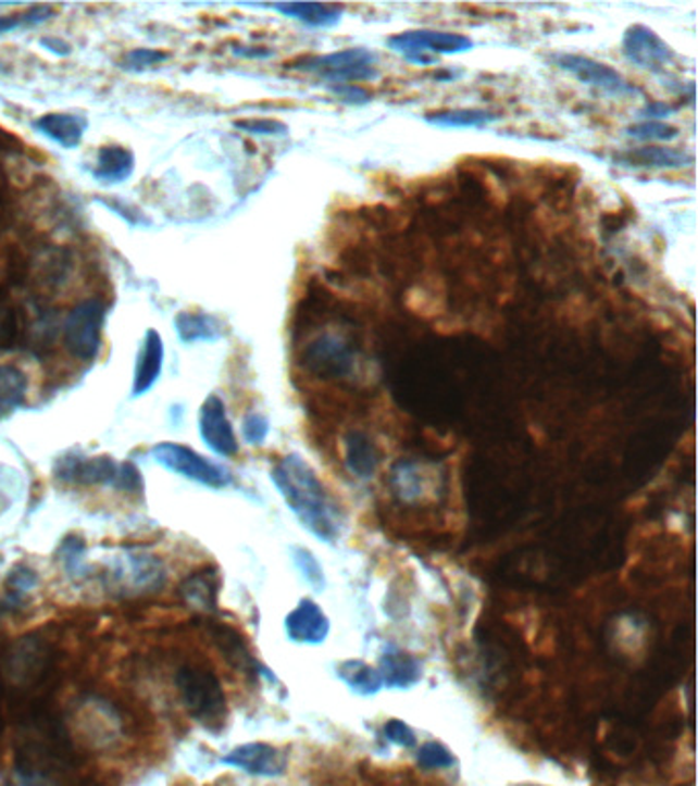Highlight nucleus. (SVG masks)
Masks as SVG:
<instances>
[{
    "mask_svg": "<svg viewBox=\"0 0 698 786\" xmlns=\"http://www.w3.org/2000/svg\"><path fill=\"white\" fill-rule=\"evenodd\" d=\"M271 482L299 524L317 541L334 545L342 537L347 516L301 454H285L271 470Z\"/></svg>",
    "mask_w": 698,
    "mask_h": 786,
    "instance_id": "obj_1",
    "label": "nucleus"
},
{
    "mask_svg": "<svg viewBox=\"0 0 698 786\" xmlns=\"http://www.w3.org/2000/svg\"><path fill=\"white\" fill-rule=\"evenodd\" d=\"M53 477L71 484V486H111L122 491H138L144 489L138 465L132 461L117 463L111 457H90L83 453H66L55 459L53 463Z\"/></svg>",
    "mask_w": 698,
    "mask_h": 786,
    "instance_id": "obj_2",
    "label": "nucleus"
},
{
    "mask_svg": "<svg viewBox=\"0 0 698 786\" xmlns=\"http://www.w3.org/2000/svg\"><path fill=\"white\" fill-rule=\"evenodd\" d=\"M294 71L312 74L324 80L328 87L336 85H359L379 76V55L369 48H345L322 55H308L291 64Z\"/></svg>",
    "mask_w": 698,
    "mask_h": 786,
    "instance_id": "obj_3",
    "label": "nucleus"
},
{
    "mask_svg": "<svg viewBox=\"0 0 698 786\" xmlns=\"http://www.w3.org/2000/svg\"><path fill=\"white\" fill-rule=\"evenodd\" d=\"M176 686L185 709L197 723L215 727L224 721L226 695L213 672L199 665H185L176 674Z\"/></svg>",
    "mask_w": 698,
    "mask_h": 786,
    "instance_id": "obj_4",
    "label": "nucleus"
},
{
    "mask_svg": "<svg viewBox=\"0 0 698 786\" xmlns=\"http://www.w3.org/2000/svg\"><path fill=\"white\" fill-rule=\"evenodd\" d=\"M387 48L414 66H433L443 55H459L475 48L472 37L438 29H408L387 37Z\"/></svg>",
    "mask_w": 698,
    "mask_h": 786,
    "instance_id": "obj_5",
    "label": "nucleus"
},
{
    "mask_svg": "<svg viewBox=\"0 0 698 786\" xmlns=\"http://www.w3.org/2000/svg\"><path fill=\"white\" fill-rule=\"evenodd\" d=\"M152 459L160 467L176 473L189 482L208 486V488L222 489L232 484V473L224 465L210 461L208 457L192 451L178 442H158L152 447Z\"/></svg>",
    "mask_w": 698,
    "mask_h": 786,
    "instance_id": "obj_6",
    "label": "nucleus"
},
{
    "mask_svg": "<svg viewBox=\"0 0 698 786\" xmlns=\"http://www.w3.org/2000/svg\"><path fill=\"white\" fill-rule=\"evenodd\" d=\"M107 308L99 299H87L72 310L64 322V345L72 357L90 361L103 345Z\"/></svg>",
    "mask_w": 698,
    "mask_h": 786,
    "instance_id": "obj_7",
    "label": "nucleus"
},
{
    "mask_svg": "<svg viewBox=\"0 0 698 786\" xmlns=\"http://www.w3.org/2000/svg\"><path fill=\"white\" fill-rule=\"evenodd\" d=\"M553 64L559 71L568 72L570 76H574L577 83L586 85V87L596 88L609 97H633V95H641V90L631 85L627 78L621 72L614 71L609 64L598 62L590 55H582V53H556Z\"/></svg>",
    "mask_w": 698,
    "mask_h": 786,
    "instance_id": "obj_8",
    "label": "nucleus"
},
{
    "mask_svg": "<svg viewBox=\"0 0 698 786\" xmlns=\"http://www.w3.org/2000/svg\"><path fill=\"white\" fill-rule=\"evenodd\" d=\"M621 50L631 64L651 74H665L678 60L672 46L641 23L628 25L621 39Z\"/></svg>",
    "mask_w": 698,
    "mask_h": 786,
    "instance_id": "obj_9",
    "label": "nucleus"
},
{
    "mask_svg": "<svg viewBox=\"0 0 698 786\" xmlns=\"http://www.w3.org/2000/svg\"><path fill=\"white\" fill-rule=\"evenodd\" d=\"M303 363L320 377H345L354 369L357 354L340 334L324 333L306 347Z\"/></svg>",
    "mask_w": 698,
    "mask_h": 786,
    "instance_id": "obj_10",
    "label": "nucleus"
},
{
    "mask_svg": "<svg viewBox=\"0 0 698 786\" xmlns=\"http://www.w3.org/2000/svg\"><path fill=\"white\" fill-rule=\"evenodd\" d=\"M226 766L240 770L250 776L259 778H279L289 766V753L279 750L277 746L262 744V741H250L242 744L234 750L227 751L222 758Z\"/></svg>",
    "mask_w": 698,
    "mask_h": 786,
    "instance_id": "obj_11",
    "label": "nucleus"
},
{
    "mask_svg": "<svg viewBox=\"0 0 698 786\" xmlns=\"http://www.w3.org/2000/svg\"><path fill=\"white\" fill-rule=\"evenodd\" d=\"M199 435L211 453L220 457H236L240 451L234 426L227 419L226 403L211 394L199 408Z\"/></svg>",
    "mask_w": 698,
    "mask_h": 786,
    "instance_id": "obj_12",
    "label": "nucleus"
},
{
    "mask_svg": "<svg viewBox=\"0 0 698 786\" xmlns=\"http://www.w3.org/2000/svg\"><path fill=\"white\" fill-rule=\"evenodd\" d=\"M331 631L328 614L312 598L299 600L296 609L285 616V635L299 646H322Z\"/></svg>",
    "mask_w": 698,
    "mask_h": 786,
    "instance_id": "obj_13",
    "label": "nucleus"
},
{
    "mask_svg": "<svg viewBox=\"0 0 698 786\" xmlns=\"http://www.w3.org/2000/svg\"><path fill=\"white\" fill-rule=\"evenodd\" d=\"M259 7L271 9L283 17L294 18L310 29H332V27L340 25V21L345 17V7L322 4V2H275V4H259Z\"/></svg>",
    "mask_w": 698,
    "mask_h": 786,
    "instance_id": "obj_14",
    "label": "nucleus"
},
{
    "mask_svg": "<svg viewBox=\"0 0 698 786\" xmlns=\"http://www.w3.org/2000/svg\"><path fill=\"white\" fill-rule=\"evenodd\" d=\"M162 365H164V342H162L160 334L150 328L144 336L138 361H136L134 384H132L134 398H140L157 385L160 373H162Z\"/></svg>",
    "mask_w": 698,
    "mask_h": 786,
    "instance_id": "obj_15",
    "label": "nucleus"
},
{
    "mask_svg": "<svg viewBox=\"0 0 698 786\" xmlns=\"http://www.w3.org/2000/svg\"><path fill=\"white\" fill-rule=\"evenodd\" d=\"M345 465L357 479H371L382 465L377 442L363 431H349L345 437Z\"/></svg>",
    "mask_w": 698,
    "mask_h": 786,
    "instance_id": "obj_16",
    "label": "nucleus"
},
{
    "mask_svg": "<svg viewBox=\"0 0 698 786\" xmlns=\"http://www.w3.org/2000/svg\"><path fill=\"white\" fill-rule=\"evenodd\" d=\"M616 160L625 166H635V169H668V171H678L695 164V157L690 152L665 146H644L627 150L621 152Z\"/></svg>",
    "mask_w": 698,
    "mask_h": 786,
    "instance_id": "obj_17",
    "label": "nucleus"
},
{
    "mask_svg": "<svg viewBox=\"0 0 698 786\" xmlns=\"http://www.w3.org/2000/svg\"><path fill=\"white\" fill-rule=\"evenodd\" d=\"M377 670L382 674L384 686L396 690H408L422 681V665L419 660L398 647L385 649Z\"/></svg>",
    "mask_w": 698,
    "mask_h": 786,
    "instance_id": "obj_18",
    "label": "nucleus"
},
{
    "mask_svg": "<svg viewBox=\"0 0 698 786\" xmlns=\"http://www.w3.org/2000/svg\"><path fill=\"white\" fill-rule=\"evenodd\" d=\"M34 127L48 140L55 141L66 150H74L85 138L88 122L87 117L74 113H46L34 123Z\"/></svg>",
    "mask_w": 698,
    "mask_h": 786,
    "instance_id": "obj_19",
    "label": "nucleus"
},
{
    "mask_svg": "<svg viewBox=\"0 0 698 786\" xmlns=\"http://www.w3.org/2000/svg\"><path fill=\"white\" fill-rule=\"evenodd\" d=\"M500 120L498 113L477 107H459V109H443L431 111L424 115V122L438 129H484L491 123Z\"/></svg>",
    "mask_w": 698,
    "mask_h": 786,
    "instance_id": "obj_20",
    "label": "nucleus"
},
{
    "mask_svg": "<svg viewBox=\"0 0 698 786\" xmlns=\"http://www.w3.org/2000/svg\"><path fill=\"white\" fill-rule=\"evenodd\" d=\"M176 336L185 345L213 342L220 340L226 328L224 324L208 312H180L175 317Z\"/></svg>",
    "mask_w": 698,
    "mask_h": 786,
    "instance_id": "obj_21",
    "label": "nucleus"
},
{
    "mask_svg": "<svg viewBox=\"0 0 698 786\" xmlns=\"http://www.w3.org/2000/svg\"><path fill=\"white\" fill-rule=\"evenodd\" d=\"M136 158L123 146H103L99 150L92 176L103 185H120L134 175Z\"/></svg>",
    "mask_w": 698,
    "mask_h": 786,
    "instance_id": "obj_22",
    "label": "nucleus"
},
{
    "mask_svg": "<svg viewBox=\"0 0 698 786\" xmlns=\"http://www.w3.org/2000/svg\"><path fill=\"white\" fill-rule=\"evenodd\" d=\"M338 678L349 686L350 693L359 697H375L382 693L384 681L377 668L369 665L363 660H347L336 670Z\"/></svg>",
    "mask_w": 698,
    "mask_h": 786,
    "instance_id": "obj_23",
    "label": "nucleus"
},
{
    "mask_svg": "<svg viewBox=\"0 0 698 786\" xmlns=\"http://www.w3.org/2000/svg\"><path fill=\"white\" fill-rule=\"evenodd\" d=\"M29 379L23 369L0 365V420L9 419L27 400Z\"/></svg>",
    "mask_w": 698,
    "mask_h": 786,
    "instance_id": "obj_24",
    "label": "nucleus"
},
{
    "mask_svg": "<svg viewBox=\"0 0 698 786\" xmlns=\"http://www.w3.org/2000/svg\"><path fill=\"white\" fill-rule=\"evenodd\" d=\"M424 484H426V479L422 475L419 463H414V461H400L391 470V488L406 502L420 498L424 494Z\"/></svg>",
    "mask_w": 698,
    "mask_h": 786,
    "instance_id": "obj_25",
    "label": "nucleus"
},
{
    "mask_svg": "<svg viewBox=\"0 0 698 786\" xmlns=\"http://www.w3.org/2000/svg\"><path fill=\"white\" fill-rule=\"evenodd\" d=\"M215 584L213 577L205 574H195L189 577L183 586V596L191 604L192 609L199 611H213L215 609Z\"/></svg>",
    "mask_w": 698,
    "mask_h": 786,
    "instance_id": "obj_26",
    "label": "nucleus"
},
{
    "mask_svg": "<svg viewBox=\"0 0 698 786\" xmlns=\"http://www.w3.org/2000/svg\"><path fill=\"white\" fill-rule=\"evenodd\" d=\"M291 560H294L297 572L314 588L315 592H322V590L326 588L324 567H322V563H320V560L315 558L310 549H306V547H294V549H291Z\"/></svg>",
    "mask_w": 698,
    "mask_h": 786,
    "instance_id": "obj_27",
    "label": "nucleus"
},
{
    "mask_svg": "<svg viewBox=\"0 0 698 786\" xmlns=\"http://www.w3.org/2000/svg\"><path fill=\"white\" fill-rule=\"evenodd\" d=\"M53 17V9L50 7H34L25 13H17V15H2L0 17V37L9 36L13 32H21V29H32V27H39L41 23L50 21Z\"/></svg>",
    "mask_w": 698,
    "mask_h": 786,
    "instance_id": "obj_28",
    "label": "nucleus"
},
{
    "mask_svg": "<svg viewBox=\"0 0 698 786\" xmlns=\"http://www.w3.org/2000/svg\"><path fill=\"white\" fill-rule=\"evenodd\" d=\"M628 138L637 141H670L678 140V127L665 122H637L627 127Z\"/></svg>",
    "mask_w": 698,
    "mask_h": 786,
    "instance_id": "obj_29",
    "label": "nucleus"
},
{
    "mask_svg": "<svg viewBox=\"0 0 698 786\" xmlns=\"http://www.w3.org/2000/svg\"><path fill=\"white\" fill-rule=\"evenodd\" d=\"M416 762L420 769L424 770H447L453 769L457 764L453 751L449 750L440 741H426L416 751Z\"/></svg>",
    "mask_w": 698,
    "mask_h": 786,
    "instance_id": "obj_30",
    "label": "nucleus"
},
{
    "mask_svg": "<svg viewBox=\"0 0 698 786\" xmlns=\"http://www.w3.org/2000/svg\"><path fill=\"white\" fill-rule=\"evenodd\" d=\"M166 60H169V53L166 52L138 48V50H129V52L123 53L120 66L127 72H144L148 71V68H154V66L166 62Z\"/></svg>",
    "mask_w": 698,
    "mask_h": 786,
    "instance_id": "obj_31",
    "label": "nucleus"
},
{
    "mask_svg": "<svg viewBox=\"0 0 698 786\" xmlns=\"http://www.w3.org/2000/svg\"><path fill=\"white\" fill-rule=\"evenodd\" d=\"M234 125L240 129V132H245V134H250V136H266V138H279V136H287L289 134V127L285 125V123L279 122V120H264V117H261V120H238V122H234Z\"/></svg>",
    "mask_w": 698,
    "mask_h": 786,
    "instance_id": "obj_32",
    "label": "nucleus"
},
{
    "mask_svg": "<svg viewBox=\"0 0 698 786\" xmlns=\"http://www.w3.org/2000/svg\"><path fill=\"white\" fill-rule=\"evenodd\" d=\"M271 433V422L261 412H248L242 420V437L248 445L259 447L264 445Z\"/></svg>",
    "mask_w": 698,
    "mask_h": 786,
    "instance_id": "obj_33",
    "label": "nucleus"
},
{
    "mask_svg": "<svg viewBox=\"0 0 698 786\" xmlns=\"http://www.w3.org/2000/svg\"><path fill=\"white\" fill-rule=\"evenodd\" d=\"M384 735L389 744H396L400 748H414L416 746L414 729L402 719H389L384 725Z\"/></svg>",
    "mask_w": 698,
    "mask_h": 786,
    "instance_id": "obj_34",
    "label": "nucleus"
},
{
    "mask_svg": "<svg viewBox=\"0 0 698 786\" xmlns=\"http://www.w3.org/2000/svg\"><path fill=\"white\" fill-rule=\"evenodd\" d=\"M328 90L347 105H367L373 99L367 88H363L361 85H336V87H328Z\"/></svg>",
    "mask_w": 698,
    "mask_h": 786,
    "instance_id": "obj_35",
    "label": "nucleus"
},
{
    "mask_svg": "<svg viewBox=\"0 0 698 786\" xmlns=\"http://www.w3.org/2000/svg\"><path fill=\"white\" fill-rule=\"evenodd\" d=\"M674 107L663 103V101H647L644 109L639 111V117L641 122H663L668 120L670 115H674Z\"/></svg>",
    "mask_w": 698,
    "mask_h": 786,
    "instance_id": "obj_36",
    "label": "nucleus"
},
{
    "mask_svg": "<svg viewBox=\"0 0 698 786\" xmlns=\"http://www.w3.org/2000/svg\"><path fill=\"white\" fill-rule=\"evenodd\" d=\"M11 584H13V588L17 590L18 595H25V592H29V588H34L37 584L36 572H32L27 567H18L13 572Z\"/></svg>",
    "mask_w": 698,
    "mask_h": 786,
    "instance_id": "obj_37",
    "label": "nucleus"
},
{
    "mask_svg": "<svg viewBox=\"0 0 698 786\" xmlns=\"http://www.w3.org/2000/svg\"><path fill=\"white\" fill-rule=\"evenodd\" d=\"M39 43H41L48 52L55 53V55H62V58L72 52L71 43H68V41H64V39H60V37H43Z\"/></svg>",
    "mask_w": 698,
    "mask_h": 786,
    "instance_id": "obj_38",
    "label": "nucleus"
},
{
    "mask_svg": "<svg viewBox=\"0 0 698 786\" xmlns=\"http://www.w3.org/2000/svg\"><path fill=\"white\" fill-rule=\"evenodd\" d=\"M234 53L240 58H250V60H264V58L273 55V52L266 48H240V46L234 48Z\"/></svg>",
    "mask_w": 698,
    "mask_h": 786,
    "instance_id": "obj_39",
    "label": "nucleus"
},
{
    "mask_svg": "<svg viewBox=\"0 0 698 786\" xmlns=\"http://www.w3.org/2000/svg\"><path fill=\"white\" fill-rule=\"evenodd\" d=\"M0 72H4V64H2V62H0Z\"/></svg>",
    "mask_w": 698,
    "mask_h": 786,
    "instance_id": "obj_40",
    "label": "nucleus"
}]
</instances>
